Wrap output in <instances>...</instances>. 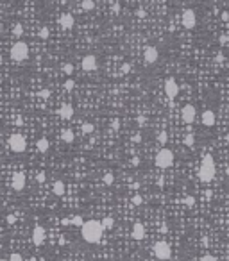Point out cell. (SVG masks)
Segmentation results:
<instances>
[{"mask_svg": "<svg viewBox=\"0 0 229 261\" xmlns=\"http://www.w3.org/2000/svg\"><path fill=\"white\" fill-rule=\"evenodd\" d=\"M13 188L16 190V192H22L25 188V174L22 172H16V174L13 175Z\"/></svg>", "mask_w": 229, "mask_h": 261, "instance_id": "obj_13", "label": "cell"}, {"mask_svg": "<svg viewBox=\"0 0 229 261\" xmlns=\"http://www.w3.org/2000/svg\"><path fill=\"white\" fill-rule=\"evenodd\" d=\"M81 66H82L84 72H93V70H97V57L91 56V54H90V56H84Z\"/></svg>", "mask_w": 229, "mask_h": 261, "instance_id": "obj_11", "label": "cell"}, {"mask_svg": "<svg viewBox=\"0 0 229 261\" xmlns=\"http://www.w3.org/2000/svg\"><path fill=\"white\" fill-rule=\"evenodd\" d=\"M133 140H134V141H140V140H142V136H140V134H134V138H133Z\"/></svg>", "mask_w": 229, "mask_h": 261, "instance_id": "obj_47", "label": "cell"}, {"mask_svg": "<svg viewBox=\"0 0 229 261\" xmlns=\"http://www.w3.org/2000/svg\"><path fill=\"white\" fill-rule=\"evenodd\" d=\"M74 88H75V82L72 81V79H68V81H65V90H66V91H72Z\"/></svg>", "mask_w": 229, "mask_h": 261, "instance_id": "obj_30", "label": "cell"}, {"mask_svg": "<svg viewBox=\"0 0 229 261\" xmlns=\"http://www.w3.org/2000/svg\"><path fill=\"white\" fill-rule=\"evenodd\" d=\"M63 72L66 75H72L74 74V64H72V63H65V64H63Z\"/></svg>", "mask_w": 229, "mask_h": 261, "instance_id": "obj_25", "label": "cell"}, {"mask_svg": "<svg viewBox=\"0 0 229 261\" xmlns=\"http://www.w3.org/2000/svg\"><path fill=\"white\" fill-rule=\"evenodd\" d=\"M193 143H195L193 134H186V136H185V145H186V147H193Z\"/></svg>", "mask_w": 229, "mask_h": 261, "instance_id": "obj_28", "label": "cell"}, {"mask_svg": "<svg viewBox=\"0 0 229 261\" xmlns=\"http://www.w3.org/2000/svg\"><path fill=\"white\" fill-rule=\"evenodd\" d=\"M226 140H227V141H229V134H227V136H226Z\"/></svg>", "mask_w": 229, "mask_h": 261, "instance_id": "obj_48", "label": "cell"}, {"mask_svg": "<svg viewBox=\"0 0 229 261\" xmlns=\"http://www.w3.org/2000/svg\"><path fill=\"white\" fill-rule=\"evenodd\" d=\"M142 202H143V199L140 197V195H134V197H133V204L134 206H140Z\"/></svg>", "mask_w": 229, "mask_h": 261, "instance_id": "obj_36", "label": "cell"}, {"mask_svg": "<svg viewBox=\"0 0 229 261\" xmlns=\"http://www.w3.org/2000/svg\"><path fill=\"white\" fill-rule=\"evenodd\" d=\"M61 222H63V225H70L72 224V218H63Z\"/></svg>", "mask_w": 229, "mask_h": 261, "instance_id": "obj_43", "label": "cell"}, {"mask_svg": "<svg viewBox=\"0 0 229 261\" xmlns=\"http://www.w3.org/2000/svg\"><path fill=\"white\" fill-rule=\"evenodd\" d=\"M158 57H159V52H158L156 47H152V45L145 47V50H143V61L147 64H154L158 61Z\"/></svg>", "mask_w": 229, "mask_h": 261, "instance_id": "obj_8", "label": "cell"}, {"mask_svg": "<svg viewBox=\"0 0 229 261\" xmlns=\"http://www.w3.org/2000/svg\"><path fill=\"white\" fill-rule=\"evenodd\" d=\"M136 14H138V16H140V18H143V16H145V11H142V9H138V11H136Z\"/></svg>", "mask_w": 229, "mask_h": 261, "instance_id": "obj_46", "label": "cell"}, {"mask_svg": "<svg viewBox=\"0 0 229 261\" xmlns=\"http://www.w3.org/2000/svg\"><path fill=\"white\" fill-rule=\"evenodd\" d=\"M14 220H16L14 215H7V224H14Z\"/></svg>", "mask_w": 229, "mask_h": 261, "instance_id": "obj_40", "label": "cell"}, {"mask_svg": "<svg viewBox=\"0 0 229 261\" xmlns=\"http://www.w3.org/2000/svg\"><path fill=\"white\" fill-rule=\"evenodd\" d=\"M82 224H84V218L79 217V215H75V217L72 218V225H77V227H81Z\"/></svg>", "mask_w": 229, "mask_h": 261, "instance_id": "obj_27", "label": "cell"}, {"mask_svg": "<svg viewBox=\"0 0 229 261\" xmlns=\"http://www.w3.org/2000/svg\"><path fill=\"white\" fill-rule=\"evenodd\" d=\"M133 238L134 240H143L145 238V227H143V224H140V222H136V224L133 225Z\"/></svg>", "mask_w": 229, "mask_h": 261, "instance_id": "obj_17", "label": "cell"}, {"mask_svg": "<svg viewBox=\"0 0 229 261\" xmlns=\"http://www.w3.org/2000/svg\"><path fill=\"white\" fill-rule=\"evenodd\" d=\"M82 9H84V11H93V9H95V2H93V0H84V2H82Z\"/></svg>", "mask_w": 229, "mask_h": 261, "instance_id": "obj_22", "label": "cell"}, {"mask_svg": "<svg viewBox=\"0 0 229 261\" xmlns=\"http://www.w3.org/2000/svg\"><path fill=\"white\" fill-rule=\"evenodd\" d=\"M49 147H50V143H49V140H47V138H39V140H38L36 141V149H38V152H47V150H49Z\"/></svg>", "mask_w": 229, "mask_h": 261, "instance_id": "obj_18", "label": "cell"}, {"mask_svg": "<svg viewBox=\"0 0 229 261\" xmlns=\"http://www.w3.org/2000/svg\"><path fill=\"white\" fill-rule=\"evenodd\" d=\"M133 166H138V165H140V159H138V157H133Z\"/></svg>", "mask_w": 229, "mask_h": 261, "instance_id": "obj_44", "label": "cell"}, {"mask_svg": "<svg viewBox=\"0 0 229 261\" xmlns=\"http://www.w3.org/2000/svg\"><path fill=\"white\" fill-rule=\"evenodd\" d=\"M43 240H45V229L41 225H36L34 231H32V243L39 247V245H43Z\"/></svg>", "mask_w": 229, "mask_h": 261, "instance_id": "obj_12", "label": "cell"}, {"mask_svg": "<svg viewBox=\"0 0 229 261\" xmlns=\"http://www.w3.org/2000/svg\"><path fill=\"white\" fill-rule=\"evenodd\" d=\"M161 2H167V0H161Z\"/></svg>", "mask_w": 229, "mask_h": 261, "instance_id": "obj_51", "label": "cell"}, {"mask_svg": "<svg viewBox=\"0 0 229 261\" xmlns=\"http://www.w3.org/2000/svg\"><path fill=\"white\" fill-rule=\"evenodd\" d=\"M200 120H202V124L206 127H211V125H215V113L210 111V109H206L202 115H200Z\"/></svg>", "mask_w": 229, "mask_h": 261, "instance_id": "obj_16", "label": "cell"}, {"mask_svg": "<svg viewBox=\"0 0 229 261\" xmlns=\"http://www.w3.org/2000/svg\"><path fill=\"white\" fill-rule=\"evenodd\" d=\"M49 36H50L49 29H47V27H43V29L39 31V38H41V39H49Z\"/></svg>", "mask_w": 229, "mask_h": 261, "instance_id": "obj_32", "label": "cell"}, {"mask_svg": "<svg viewBox=\"0 0 229 261\" xmlns=\"http://www.w3.org/2000/svg\"><path fill=\"white\" fill-rule=\"evenodd\" d=\"M185 202H186V206H188V207H192V206L195 204V199H193L192 195H188V197L185 199Z\"/></svg>", "mask_w": 229, "mask_h": 261, "instance_id": "obj_33", "label": "cell"}, {"mask_svg": "<svg viewBox=\"0 0 229 261\" xmlns=\"http://www.w3.org/2000/svg\"><path fill=\"white\" fill-rule=\"evenodd\" d=\"M104 227L99 220H88L81 225V234L84 238V242L88 243H99L102 240V233H104Z\"/></svg>", "mask_w": 229, "mask_h": 261, "instance_id": "obj_1", "label": "cell"}, {"mask_svg": "<svg viewBox=\"0 0 229 261\" xmlns=\"http://www.w3.org/2000/svg\"><path fill=\"white\" fill-rule=\"evenodd\" d=\"M39 97H43V99H49V97H50V90H47V88H45V90H41V91H39Z\"/></svg>", "mask_w": 229, "mask_h": 261, "instance_id": "obj_37", "label": "cell"}, {"mask_svg": "<svg viewBox=\"0 0 229 261\" xmlns=\"http://www.w3.org/2000/svg\"><path fill=\"white\" fill-rule=\"evenodd\" d=\"M93 130H95V125H93V124H90V122L82 125V132H84V134H91Z\"/></svg>", "mask_w": 229, "mask_h": 261, "instance_id": "obj_26", "label": "cell"}, {"mask_svg": "<svg viewBox=\"0 0 229 261\" xmlns=\"http://www.w3.org/2000/svg\"><path fill=\"white\" fill-rule=\"evenodd\" d=\"M9 149L13 150V152H16V154H22V152H25V149H27V143H25V138L22 136V134H11L9 136Z\"/></svg>", "mask_w": 229, "mask_h": 261, "instance_id": "obj_5", "label": "cell"}, {"mask_svg": "<svg viewBox=\"0 0 229 261\" xmlns=\"http://www.w3.org/2000/svg\"><path fill=\"white\" fill-rule=\"evenodd\" d=\"M197 23V16H195V11L193 9H186L183 13V25H185L186 29H193Z\"/></svg>", "mask_w": 229, "mask_h": 261, "instance_id": "obj_10", "label": "cell"}, {"mask_svg": "<svg viewBox=\"0 0 229 261\" xmlns=\"http://www.w3.org/2000/svg\"><path fill=\"white\" fill-rule=\"evenodd\" d=\"M154 163H156V166L158 168H170L174 165V152L170 149H161L158 154H156V159H154Z\"/></svg>", "mask_w": 229, "mask_h": 261, "instance_id": "obj_4", "label": "cell"}, {"mask_svg": "<svg viewBox=\"0 0 229 261\" xmlns=\"http://www.w3.org/2000/svg\"><path fill=\"white\" fill-rule=\"evenodd\" d=\"M0 261H9V259H0Z\"/></svg>", "mask_w": 229, "mask_h": 261, "instance_id": "obj_49", "label": "cell"}, {"mask_svg": "<svg viewBox=\"0 0 229 261\" xmlns=\"http://www.w3.org/2000/svg\"><path fill=\"white\" fill-rule=\"evenodd\" d=\"M227 175H229V166H227Z\"/></svg>", "mask_w": 229, "mask_h": 261, "instance_id": "obj_50", "label": "cell"}, {"mask_svg": "<svg viewBox=\"0 0 229 261\" xmlns=\"http://www.w3.org/2000/svg\"><path fill=\"white\" fill-rule=\"evenodd\" d=\"M154 254L158 259L161 261H167L170 259V256H172V250H170V245L167 242H158L154 243Z\"/></svg>", "mask_w": 229, "mask_h": 261, "instance_id": "obj_6", "label": "cell"}, {"mask_svg": "<svg viewBox=\"0 0 229 261\" xmlns=\"http://www.w3.org/2000/svg\"><path fill=\"white\" fill-rule=\"evenodd\" d=\"M74 23H75V20H74V16L72 14H61L59 16V25H61L63 29H72L74 27Z\"/></svg>", "mask_w": 229, "mask_h": 261, "instance_id": "obj_14", "label": "cell"}, {"mask_svg": "<svg viewBox=\"0 0 229 261\" xmlns=\"http://www.w3.org/2000/svg\"><path fill=\"white\" fill-rule=\"evenodd\" d=\"M74 106L72 104H63L61 106V109H59V116L61 118H65V120H70L72 116H74Z\"/></svg>", "mask_w": 229, "mask_h": 261, "instance_id": "obj_15", "label": "cell"}, {"mask_svg": "<svg viewBox=\"0 0 229 261\" xmlns=\"http://www.w3.org/2000/svg\"><path fill=\"white\" fill-rule=\"evenodd\" d=\"M36 181H38V182H45V174H41V172L36 174Z\"/></svg>", "mask_w": 229, "mask_h": 261, "instance_id": "obj_39", "label": "cell"}, {"mask_svg": "<svg viewBox=\"0 0 229 261\" xmlns=\"http://www.w3.org/2000/svg\"><path fill=\"white\" fill-rule=\"evenodd\" d=\"M158 141H159L161 145H165V143L168 141V134H167V130H161L159 134H158Z\"/></svg>", "mask_w": 229, "mask_h": 261, "instance_id": "obj_24", "label": "cell"}, {"mask_svg": "<svg viewBox=\"0 0 229 261\" xmlns=\"http://www.w3.org/2000/svg\"><path fill=\"white\" fill-rule=\"evenodd\" d=\"M113 11L117 13V14L120 13V4H118V2H115V6H113Z\"/></svg>", "mask_w": 229, "mask_h": 261, "instance_id": "obj_42", "label": "cell"}, {"mask_svg": "<svg viewBox=\"0 0 229 261\" xmlns=\"http://www.w3.org/2000/svg\"><path fill=\"white\" fill-rule=\"evenodd\" d=\"M215 161H213V157L211 156H206L204 159H202V165L199 168V179L202 181V182H210L213 181L215 177Z\"/></svg>", "mask_w": 229, "mask_h": 261, "instance_id": "obj_2", "label": "cell"}, {"mask_svg": "<svg viewBox=\"0 0 229 261\" xmlns=\"http://www.w3.org/2000/svg\"><path fill=\"white\" fill-rule=\"evenodd\" d=\"M136 124H138V125H143V124H145V116H138V118H136Z\"/></svg>", "mask_w": 229, "mask_h": 261, "instance_id": "obj_41", "label": "cell"}, {"mask_svg": "<svg viewBox=\"0 0 229 261\" xmlns=\"http://www.w3.org/2000/svg\"><path fill=\"white\" fill-rule=\"evenodd\" d=\"M113 181H115L113 174H109V172H107V174H104V184H107V186H109V184H113Z\"/></svg>", "mask_w": 229, "mask_h": 261, "instance_id": "obj_29", "label": "cell"}, {"mask_svg": "<svg viewBox=\"0 0 229 261\" xmlns=\"http://www.w3.org/2000/svg\"><path fill=\"white\" fill-rule=\"evenodd\" d=\"M13 32H14V36H16V38H20L22 34H23V25H22V23H16L14 27H13Z\"/></svg>", "mask_w": 229, "mask_h": 261, "instance_id": "obj_23", "label": "cell"}, {"mask_svg": "<svg viewBox=\"0 0 229 261\" xmlns=\"http://www.w3.org/2000/svg\"><path fill=\"white\" fill-rule=\"evenodd\" d=\"M52 192H54V195H57V197H63L65 195V182L63 181H56L54 182V188H52Z\"/></svg>", "mask_w": 229, "mask_h": 261, "instance_id": "obj_19", "label": "cell"}, {"mask_svg": "<svg viewBox=\"0 0 229 261\" xmlns=\"http://www.w3.org/2000/svg\"><path fill=\"white\" fill-rule=\"evenodd\" d=\"M181 116H183V122H185V124H193V122H195V116H197V111H195L193 106L186 104V106L181 109Z\"/></svg>", "mask_w": 229, "mask_h": 261, "instance_id": "obj_9", "label": "cell"}, {"mask_svg": "<svg viewBox=\"0 0 229 261\" xmlns=\"http://www.w3.org/2000/svg\"><path fill=\"white\" fill-rule=\"evenodd\" d=\"M13 61L16 63H23L27 57H29V45L23 43V41H16V43L11 47V52H9Z\"/></svg>", "mask_w": 229, "mask_h": 261, "instance_id": "obj_3", "label": "cell"}, {"mask_svg": "<svg viewBox=\"0 0 229 261\" xmlns=\"http://www.w3.org/2000/svg\"><path fill=\"white\" fill-rule=\"evenodd\" d=\"M120 72H122L120 75H125L127 72H131V66L127 64V63H124V64H122V68H120Z\"/></svg>", "mask_w": 229, "mask_h": 261, "instance_id": "obj_34", "label": "cell"}, {"mask_svg": "<svg viewBox=\"0 0 229 261\" xmlns=\"http://www.w3.org/2000/svg\"><path fill=\"white\" fill-rule=\"evenodd\" d=\"M222 20H224V22H227V20H229V13H226V11L222 13Z\"/></svg>", "mask_w": 229, "mask_h": 261, "instance_id": "obj_45", "label": "cell"}, {"mask_svg": "<svg viewBox=\"0 0 229 261\" xmlns=\"http://www.w3.org/2000/svg\"><path fill=\"white\" fill-rule=\"evenodd\" d=\"M200 261H218L215 256H211V254H206V256H202L200 258Z\"/></svg>", "mask_w": 229, "mask_h": 261, "instance_id": "obj_35", "label": "cell"}, {"mask_svg": "<svg viewBox=\"0 0 229 261\" xmlns=\"http://www.w3.org/2000/svg\"><path fill=\"white\" fill-rule=\"evenodd\" d=\"M100 224H102V227H104V229H111L113 225H115V220H113L111 217H104Z\"/></svg>", "mask_w": 229, "mask_h": 261, "instance_id": "obj_21", "label": "cell"}, {"mask_svg": "<svg viewBox=\"0 0 229 261\" xmlns=\"http://www.w3.org/2000/svg\"><path fill=\"white\" fill-rule=\"evenodd\" d=\"M61 140H63L65 143H72V141L75 140V136H74V132H72L70 129H65V130L61 132Z\"/></svg>", "mask_w": 229, "mask_h": 261, "instance_id": "obj_20", "label": "cell"}, {"mask_svg": "<svg viewBox=\"0 0 229 261\" xmlns=\"http://www.w3.org/2000/svg\"><path fill=\"white\" fill-rule=\"evenodd\" d=\"M9 261H23V258H22L20 252H13V254L9 256Z\"/></svg>", "mask_w": 229, "mask_h": 261, "instance_id": "obj_31", "label": "cell"}, {"mask_svg": "<svg viewBox=\"0 0 229 261\" xmlns=\"http://www.w3.org/2000/svg\"><path fill=\"white\" fill-rule=\"evenodd\" d=\"M111 127H113L115 130H118V129H120V120H118V118H115V120L111 122Z\"/></svg>", "mask_w": 229, "mask_h": 261, "instance_id": "obj_38", "label": "cell"}, {"mask_svg": "<svg viewBox=\"0 0 229 261\" xmlns=\"http://www.w3.org/2000/svg\"><path fill=\"white\" fill-rule=\"evenodd\" d=\"M165 95H167L170 100H174L177 95H179V84L174 77H168L165 81Z\"/></svg>", "mask_w": 229, "mask_h": 261, "instance_id": "obj_7", "label": "cell"}]
</instances>
